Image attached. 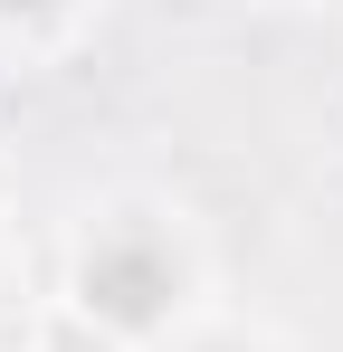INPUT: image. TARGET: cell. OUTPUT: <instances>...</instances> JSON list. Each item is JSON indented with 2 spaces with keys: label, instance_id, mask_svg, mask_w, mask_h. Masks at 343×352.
Segmentation results:
<instances>
[{
  "label": "cell",
  "instance_id": "6da1fadb",
  "mask_svg": "<svg viewBox=\"0 0 343 352\" xmlns=\"http://www.w3.org/2000/svg\"><path fill=\"white\" fill-rule=\"evenodd\" d=\"M86 305H96L105 324H153V314L172 305V257L153 248V238L96 248V257H86Z\"/></svg>",
  "mask_w": 343,
  "mask_h": 352
},
{
  "label": "cell",
  "instance_id": "7a4b0ae2",
  "mask_svg": "<svg viewBox=\"0 0 343 352\" xmlns=\"http://www.w3.org/2000/svg\"><path fill=\"white\" fill-rule=\"evenodd\" d=\"M0 10H48V0H0Z\"/></svg>",
  "mask_w": 343,
  "mask_h": 352
}]
</instances>
